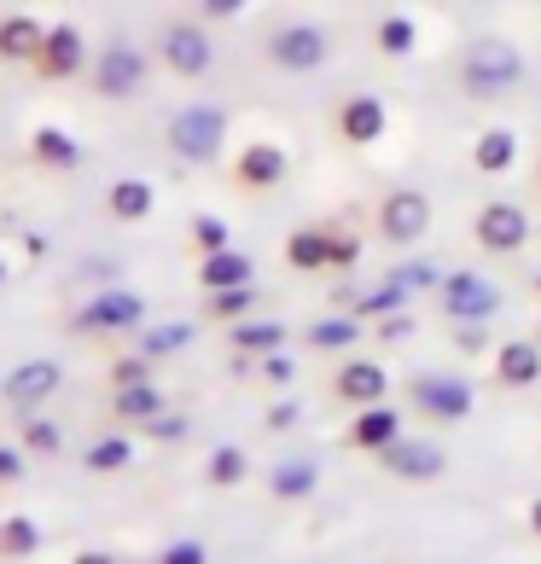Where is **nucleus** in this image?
Returning a JSON list of instances; mask_svg holds the SVG:
<instances>
[{
  "mask_svg": "<svg viewBox=\"0 0 541 564\" xmlns=\"http://www.w3.org/2000/svg\"><path fill=\"white\" fill-rule=\"evenodd\" d=\"M461 82H466L472 99H501L507 88L524 82V53H518L512 41H501V35H484V41H472V47H466Z\"/></svg>",
  "mask_w": 541,
  "mask_h": 564,
  "instance_id": "nucleus-1",
  "label": "nucleus"
},
{
  "mask_svg": "<svg viewBox=\"0 0 541 564\" xmlns=\"http://www.w3.org/2000/svg\"><path fill=\"white\" fill-rule=\"evenodd\" d=\"M170 152L181 163H216L227 152V111L221 106H181L170 117Z\"/></svg>",
  "mask_w": 541,
  "mask_h": 564,
  "instance_id": "nucleus-2",
  "label": "nucleus"
},
{
  "mask_svg": "<svg viewBox=\"0 0 541 564\" xmlns=\"http://www.w3.org/2000/svg\"><path fill=\"white\" fill-rule=\"evenodd\" d=\"M145 326V297L129 285H111V291H99V297H88L76 308V332H134Z\"/></svg>",
  "mask_w": 541,
  "mask_h": 564,
  "instance_id": "nucleus-3",
  "label": "nucleus"
},
{
  "mask_svg": "<svg viewBox=\"0 0 541 564\" xmlns=\"http://www.w3.org/2000/svg\"><path fill=\"white\" fill-rule=\"evenodd\" d=\"M413 402H420V413L436 425L472 420V384L461 372H420V379H413Z\"/></svg>",
  "mask_w": 541,
  "mask_h": 564,
  "instance_id": "nucleus-4",
  "label": "nucleus"
},
{
  "mask_svg": "<svg viewBox=\"0 0 541 564\" xmlns=\"http://www.w3.org/2000/svg\"><path fill=\"white\" fill-rule=\"evenodd\" d=\"M268 58H274L280 70H291V76H309V70H321L332 58V41H326L321 24H285V30L268 35Z\"/></svg>",
  "mask_w": 541,
  "mask_h": 564,
  "instance_id": "nucleus-5",
  "label": "nucleus"
},
{
  "mask_svg": "<svg viewBox=\"0 0 541 564\" xmlns=\"http://www.w3.org/2000/svg\"><path fill=\"white\" fill-rule=\"evenodd\" d=\"M495 308H501V285L472 274V268H454L443 274V315L448 321H495Z\"/></svg>",
  "mask_w": 541,
  "mask_h": 564,
  "instance_id": "nucleus-6",
  "label": "nucleus"
},
{
  "mask_svg": "<svg viewBox=\"0 0 541 564\" xmlns=\"http://www.w3.org/2000/svg\"><path fill=\"white\" fill-rule=\"evenodd\" d=\"M472 239L484 245V250H495V257H512V250H524V245H530V216L518 210V204L495 198V204H484V210H477Z\"/></svg>",
  "mask_w": 541,
  "mask_h": 564,
  "instance_id": "nucleus-7",
  "label": "nucleus"
},
{
  "mask_svg": "<svg viewBox=\"0 0 541 564\" xmlns=\"http://www.w3.org/2000/svg\"><path fill=\"white\" fill-rule=\"evenodd\" d=\"M379 466L390 477H402V484H436L448 471V454L436 443H425V436H397L390 448H379Z\"/></svg>",
  "mask_w": 541,
  "mask_h": 564,
  "instance_id": "nucleus-8",
  "label": "nucleus"
},
{
  "mask_svg": "<svg viewBox=\"0 0 541 564\" xmlns=\"http://www.w3.org/2000/svg\"><path fill=\"white\" fill-rule=\"evenodd\" d=\"M140 82H145V53L134 41H111V47L94 58V88L106 99H134Z\"/></svg>",
  "mask_w": 541,
  "mask_h": 564,
  "instance_id": "nucleus-9",
  "label": "nucleus"
},
{
  "mask_svg": "<svg viewBox=\"0 0 541 564\" xmlns=\"http://www.w3.org/2000/svg\"><path fill=\"white\" fill-rule=\"evenodd\" d=\"M158 58H163L175 76L193 82V76H204V70L216 65V47H210V35H204L198 24H170V30L158 35Z\"/></svg>",
  "mask_w": 541,
  "mask_h": 564,
  "instance_id": "nucleus-10",
  "label": "nucleus"
},
{
  "mask_svg": "<svg viewBox=\"0 0 541 564\" xmlns=\"http://www.w3.org/2000/svg\"><path fill=\"white\" fill-rule=\"evenodd\" d=\"M379 227H385V239H397V245L425 239V234H431V198H425V193H413V186L390 193V198H385V210H379Z\"/></svg>",
  "mask_w": 541,
  "mask_h": 564,
  "instance_id": "nucleus-11",
  "label": "nucleus"
},
{
  "mask_svg": "<svg viewBox=\"0 0 541 564\" xmlns=\"http://www.w3.org/2000/svg\"><path fill=\"white\" fill-rule=\"evenodd\" d=\"M65 384V367L47 361V355H35V361H18L7 379H0V390H7V402L18 408H35V402H47V395Z\"/></svg>",
  "mask_w": 541,
  "mask_h": 564,
  "instance_id": "nucleus-12",
  "label": "nucleus"
},
{
  "mask_svg": "<svg viewBox=\"0 0 541 564\" xmlns=\"http://www.w3.org/2000/svg\"><path fill=\"white\" fill-rule=\"evenodd\" d=\"M390 129V106L379 94H349L344 99V111H338V134L349 145H372V140H385Z\"/></svg>",
  "mask_w": 541,
  "mask_h": 564,
  "instance_id": "nucleus-13",
  "label": "nucleus"
},
{
  "mask_svg": "<svg viewBox=\"0 0 541 564\" xmlns=\"http://www.w3.org/2000/svg\"><path fill=\"white\" fill-rule=\"evenodd\" d=\"M285 170H291V158H285V145H274V140H251V145L239 152V181L251 186V193H268V186H280Z\"/></svg>",
  "mask_w": 541,
  "mask_h": 564,
  "instance_id": "nucleus-14",
  "label": "nucleus"
},
{
  "mask_svg": "<svg viewBox=\"0 0 541 564\" xmlns=\"http://www.w3.org/2000/svg\"><path fill=\"white\" fill-rule=\"evenodd\" d=\"M402 436V413L390 408V402H367L361 413H356V425H349V448H367V454H379V448H390Z\"/></svg>",
  "mask_w": 541,
  "mask_h": 564,
  "instance_id": "nucleus-15",
  "label": "nucleus"
},
{
  "mask_svg": "<svg viewBox=\"0 0 541 564\" xmlns=\"http://www.w3.org/2000/svg\"><path fill=\"white\" fill-rule=\"evenodd\" d=\"M35 65L47 70V76L65 82V76H76L82 65H88V41H82L76 24H53V30H47V47H41Z\"/></svg>",
  "mask_w": 541,
  "mask_h": 564,
  "instance_id": "nucleus-16",
  "label": "nucleus"
},
{
  "mask_svg": "<svg viewBox=\"0 0 541 564\" xmlns=\"http://www.w3.org/2000/svg\"><path fill=\"white\" fill-rule=\"evenodd\" d=\"M495 379H501L507 390H530V384L541 379V344L507 338L501 349H495Z\"/></svg>",
  "mask_w": 541,
  "mask_h": 564,
  "instance_id": "nucleus-17",
  "label": "nucleus"
},
{
  "mask_svg": "<svg viewBox=\"0 0 541 564\" xmlns=\"http://www.w3.org/2000/svg\"><path fill=\"white\" fill-rule=\"evenodd\" d=\"M106 210H111V221H145L158 210V186L145 175H122V181H111Z\"/></svg>",
  "mask_w": 541,
  "mask_h": 564,
  "instance_id": "nucleus-18",
  "label": "nucleus"
},
{
  "mask_svg": "<svg viewBox=\"0 0 541 564\" xmlns=\"http://www.w3.org/2000/svg\"><path fill=\"white\" fill-rule=\"evenodd\" d=\"M198 285L204 291H227V285H257V262L245 257V250H210L204 257V268H198Z\"/></svg>",
  "mask_w": 541,
  "mask_h": 564,
  "instance_id": "nucleus-19",
  "label": "nucleus"
},
{
  "mask_svg": "<svg viewBox=\"0 0 541 564\" xmlns=\"http://www.w3.org/2000/svg\"><path fill=\"white\" fill-rule=\"evenodd\" d=\"M338 395H344V402H356V408L385 402V395H390V372H385L379 361H344V372H338Z\"/></svg>",
  "mask_w": 541,
  "mask_h": 564,
  "instance_id": "nucleus-20",
  "label": "nucleus"
},
{
  "mask_svg": "<svg viewBox=\"0 0 541 564\" xmlns=\"http://www.w3.org/2000/svg\"><path fill=\"white\" fill-rule=\"evenodd\" d=\"M30 152H35V163H47V170H76L82 158V140L71 134V129H58V122H41V129L30 134Z\"/></svg>",
  "mask_w": 541,
  "mask_h": 564,
  "instance_id": "nucleus-21",
  "label": "nucleus"
},
{
  "mask_svg": "<svg viewBox=\"0 0 541 564\" xmlns=\"http://www.w3.org/2000/svg\"><path fill=\"white\" fill-rule=\"evenodd\" d=\"M285 262L303 268V274L332 268V227H297V234L285 239Z\"/></svg>",
  "mask_w": 541,
  "mask_h": 564,
  "instance_id": "nucleus-22",
  "label": "nucleus"
},
{
  "mask_svg": "<svg viewBox=\"0 0 541 564\" xmlns=\"http://www.w3.org/2000/svg\"><path fill=\"white\" fill-rule=\"evenodd\" d=\"M41 47H47V30L30 12L0 18V58H41Z\"/></svg>",
  "mask_w": 541,
  "mask_h": 564,
  "instance_id": "nucleus-23",
  "label": "nucleus"
},
{
  "mask_svg": "<svg viewBox=\"0 0 541 564\" xmlns=\"http://www.w3.org/2000/svg\"><path fill=\"white\" fill-rule=\"evenodd\" d=\"M268 489H274V500H309L321 489V466L315 459H280V466L268 471Z\"/></svg>",
  "mask_w": 541,
  "mask_h": 564,
  "instance_id": "nucleus-24",
  "label": "nucleus"
},
{
  "mask_svg": "<svg viewBox=\"0 0 541 564\" xmlns=\"http://www.w3.org/2000/svg\"><path fill=\"white\" fill-rule=\"evenodd\" d=\"M472 163L484 175H507L512 163H518V134L512 129H484V134H477V145H472Z\"/></svg>",
  "mask_w": 541,
  "mask_h": 564,
  "instance_id": "nucleus-25",
  "label": "nucleus"
},
{
  "mask_svg": "<svg viewBox=\"0 0 541 564\" xmlns=\"http://www.w3.org/2000/svg\"><path fill=\"white\" fill-rule=\"evenodd\" d=\"M227 338H234V349H245V355H274V349H285V321H251L245 315Z\"/></svg>",
  "mask_w": 541,
  "mask_h": 564,
  "instance_id": "nucleus-26",
  "label": "nucleus"
},
{
  "mask_svg": "<svg viewBox=\"0 0 541 564\" xmlns=\"http://www.w3.org/2000/svg\"><path fill=\"white\" fill-rule=\"evenodd\" d=\"M111 413H117V420L145 425V420H158V413H163V390H158L152 379H145V384H122L117 402H111Z\"/></svg>",
  "mask_w": 541,
  "mask_h": 564,
  "instance_id": "nucleus-27",
  "label": "nucleus"
},
{
  "mask_svg": "<svg viewBox=\"0 0 541 564\" xmlns=\"http://www.w3.org/2000/svg\"><path fill=\"white\" fill-rule=\"evenodd\" d=\"M204 477H210L216 489H234V484H245V477H251V454L234 448V443H221L210 459H204Z\"/></svg>",
  "mask_w": 541,
  "mask_h": 564,
  "instance_id": "nucleus-28",
  "label": "nucleus"
},
{
  "mask_svg": "<svg viewBox=\"0 0 541 564\" xmlns=\"http://www.w3.org/2000/svg\"><path fill=\"white\" fill-rule=\"evenodd\" d=\"M198 338V326L193 321H170V326H152L140 338V355H152V361H163V355H175V349H186Z\"/></svg>",
  "mask_w": 541,
  "mask_h": 564,
  "instance_id": "nucleus-29",
  "label": "nucleus"
},
{
  "mask_svg": "<svg viewBox=\"0 0 541 564\" xmlns=\"http://www.w3.org/2000/svg\"><path fill=\"white\" fill-rule=\"evenodd\" d=\"M82 466L99 471V477H106V471H122V466H134V443H129V436H99V443L82 454Z\"/></svg>",
  "mask_w": 541,
  "mask_h": 564,
  "instance_id": "nucleus-30",
  "label": "nucleus"
},
{
  "mask_svg": "<svg viewBox=\"0 0 541 564\" xmlns=\"http://www.w3.org/2000/svg\"><path fill=\"white\" fill-rule=\"evenodd\" d=\"M41 547V524L30 512H12V518H0V553H18V558H30Z\"/></svg>",
  "mask_w": 541,
  "mask_h": 564,
  "instance_id": "nucleus-31",
  "label": "nucleus"
},
{
  "mask_svg": "<svg viewBox=\"0 0 541 564\" xmlns=\"http://www.w3.org/2000/svg\"><path fill=\"white\" fill-rule=\"evenodd\" d=\"M413 47H420V30H413V18H408V12H390L385 24H379V53H385V58H408Z\"/></svg>",
  "mask_w": 541,
  "mask_h": 564,
  "instance_id": "nucleus-32",
  "label": "nucleus"
},
{
  "mask_svg": "<svg viewBox=\"0 0 541 564\" xmlns=\"http://www.w3.org/2000/svg\"><path fill=\"white\" fill-rule=\"evenodd\" d=\"M356 338H361V321L356 315H326V321L309 326V344H315V349H349Z\"/></svg>",
  "mask_w": 541,
  "mask_h": 564,
  "instance_id": "nucleus-33",
  "label": "nucleus"
},
{
  "mask_svg": "<svg viewBox=\"0 0 541 564\" xmlns=\"http://www.w3.org/2000/svg\"><path fill=\"white\" fill-rule=\"evenodd\" d=\"M408 291H413V285H402L397 274H385V285H379V291H367V297L356 303V315H372V321H385V315H402Z\"/></svg>",
  "mask_w": 541,
  "mask_h": 564,
  "instance_id": "nucleus-34",
  "label": "nucleus"
},
{
  "mask_svg": "<svg viewBox=\"0 0 541 564\" xmlns=\"http://www.w3.org/2000/svg\"><path fill=\"white\" fill-rule=\"evenodd\" d=\"M257 303V285H227V291H210V315L221 321H245Z\"/></svg>",
  "mask_w": 541,
  "mask_h": 564,
  "instance_id": "nucleus-35",
  "label": "nucleus"
},
{
  "mask_svg": "<svg viewBox=\"0 0 541 564\" xmlns=\"http://www.w3.org/2000/svg\"><path fill=\"white\" fill-rule=\"evenodd\" d=\"M24 448L30 454H58L65 448V425L58 420H24Z\"/></svg>",
  "mask_w": 541,
  "mask_h": 564,
  "instance_id": "nucleus-36",
  "label": "nucleus"
},
{
  "mask_svg": "<svg viewBox=\"0 0 541 564\" xmlns=\"http://www.w3.org/2000/svg\"><path fill=\"white\" fill-rule=\"evenodd\" d=\"M193 245L210 257V250H227L234 245V227H227L221 216H193Z\"/></svg>",
  "mask_w": 541,
  "mask_h": 564,
  "instance_id": "nucleus-37",
  "label": "nucleus"
},
{
  "mask_svg": "<svg viewBox=\"0 0 541 564\" xmlns=\"http://www.w3.org/2000/svg\"><path fill=\"white\" fill-rule=\"evenodd\" d=\"M152 564H210V547L204 541H170Z\"/></svg>",
  "mask_w": 541,
  "mask_h": 564,
  "instance_id": "nucleus-38",
  "label": "nucleus"
},
{
  "mask_svg": "<svg viewBox=\"0 0 541 564\" xmlns=\"http://www.w3.org/2000/svg\"><path fill=\"white\" fill-rule=\"evenodd\" d=\"M152 379V355H129V361H117L111 367V384L122 390V384H145Z\"/></svg>",
  "mask_w": 541,
  "mask_h": 564,
  "instance_id": "nucleus-39",
  "label": "nucleus"
},
{
  "mask_svg": "<svg viewBox=\"0 0 541 564\" xmlns=\"http://www.w3.org/2000/svg\"><path fill=\"white\" fill-rule=\"evenodd\" d=\"M145 431H152L158 443H181V436L193 431V425H186V413H170V408H163L158 420H145Z\"/></svg>",
  "mask_w": 541,
  "mask_h": 564,
  "instance_id": "nucleus-40",
  "label": "nucleus"
},
{
  "mask_svg": "<svg viewBox=\"0 0 541 564\" xmlns=\"http://www.w3.org/2000/svg\"><path fill=\"white\" fill-rule=\"evenodd\" d=\"M30 477V448L18 443V448H0V484H24Z\"/></svg>",
  "mask_w": 541,
  "mask_h": 564,
  "instance_id": "nucleus-41",
  "label": "nucleus"
},
{
  "mask_svg": "<svg viewBox=\"0 0 541 564\" xmlns=\"http://www.w3.org/2000/svg\"><path fill=\"white\" fill-rule=\"evenodd\" d=\"M390 274H397L402 285H413V291H420V285H436V280H443V274H436V262H402V268H390Z\"/></svg>",
  "mask_w": 541,
  "mask_h": 564,
  "instance_id": "nucleus-42",
  "label": "nucleus"
},
{
  "mask_svg": "<svg viewBox=\"0 0 541 564\" xmlns=\"http://www.w3.org/2000/svg\"><path fill=\"white\" fill-rule=\"evenodd\" d=\"M361 262V239L356 234H332V268H356Z\"/></svg>",
  "mask_w": 541,
  "mask_h": 564,
  "instance_id": "nucleus-43",
  "label": "nucleus"
},
{
  "mask_svg": "<svg viewBox=\"0 0 541 564\" xmlns=\"http://www.w3.org/2000/svg\"><path fill=\"white\" fill-rule=\"evenodd\" d=\"M262 379H274V384H291V379H297V361H291L285 349H274V355H268V361H262Z\"/></svg>",
  "mask_w": 541,
  "mask_h": 564,
  "instance_id": "nucleus-44",
  "label": "nucleus"
},
{
  "mask_svg": "<svg viewBox=\"0 0 541 564\" xmlns=\"http://www.w3.org/2000/svg\"><path fill=\"white\" fill-rule=\"evenodd\" d=\"M297 420H303V408H297V402H274V408H268V431H291Z\"/></svg>",
  "mask_w": 541,
  "mask_h": 564,
  "instance_id": "nucleus-45",
  "label": "nucleus"
},
{
  "mask_svg": "<svg viewBox=\"0 0 541 564\" xmlns=\"http://www.w3.org/2000/svg\"><path fill=\"white\" fill-rule=\"evenodd\" d=\"M408 332H413V321H408V315H385V321H379V338H385V344H402Z\"/></svg>",
  "mask_w": 541,
  "mask_h": 564,
  "instance_id": "nucleus-46",
  "label": "nucleus"
},
{
  "mask_svg": "<svg viewBox=\"0 0 541 564\" xmlns=\"http://www.w3.org/2000/svg\"><path fill=\"white\" fill-rule=\"evenodd\" d=\"M198 7H204V18H239L251 0H198Z\"/></svg>",
  "mask_w": 541,
  "mask_h": 564,
  "instance_id": "nucleus-47",
  "label": "nucleus"
},
{
  "mask_svg": "<svg viewBox=\"0 0 541 564\" xmlns=\"http://www.w3.org/2000/svg\"><path fill=\"white\" fill-rule=\"evenodd\" d=\"M71 564H122L117 553H106V547H88V553H76Z\"/></svg>",
  "mask_w": 541,
  "mask_h": 564,
  "instance_id": "nucleus-48",
  "label": "nucleus"
},
{
  "mask_svg": "<svg viewBox=\"0 0 541 564\" xmlns=\"http://www.w3.org/2000/svg\"><path fill=\"white\" fill-rule=\"evenodd\" d=\"M530 530H535V535H541V495H535V500H530Z\"/></svg>",
  "mask_w": 541,
  "mask_h": 564,
  "instance_id": "nucleus-49",
  "label": "nucleus"
},
{
  "mask_svg": "<svg viewBox=\"0 0 541 564\" xmlns=\"http://www.w3.org/2000/svg\"><path fill=\"white\" fill-rule=\"evenodd\" d=\"M12 280V268H7V257H0V285H7Z\"/></svg>",
  "mask_w": 541,
  "mask_h": 564,
  "instance_id": "nucleus-50",
  "label": "nucleus"
},
{
  "mask_svg": "<svg viewBox=\"0 0 541 564\" xmlns=\"http://www.w3.org/2000/svg\"><path fill=\"white\" fill-rule=\"evenodd\" d=\"M535 285H541V280H535Z\"/></svg>",
  "mask_w": 541,
  "mask_h": 564,
  "instance_id": "nucleus-51",
  "label": "nucleus"
}]
</instances>
